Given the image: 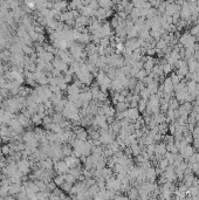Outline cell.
Wrapping results in <instances>:
<instances>
[{
	"label": "cell",
	"instance_id": "1",
	"mask_svg": "<svg viewBox=\"0 0 199 200\" xmlns=\"http://www.w3.org/2000/svg\"><path fill=\"white\" fill-rule=\"evenodd\" d=\"M125 118L130 119V121H137L139 118V111L137 108H128L124 111Z\"/></svg>",
	"mask_w": 199,
	"mask_h": 200
},
{
	"label": "cell",
	"instance_id": "2",
	"mask_svg": "<svg viewBox=\"0 0 199 200\" xmlns=\"http://www.w3.org/2000/svg\"><path fill=\"white\" fill-rule=\"evenodd\" d=\"M196 149L192 146V145H190V144H187V145L185 146V148H183V149H180L179 150V154L182 156V157L183 158H185V159H189L190 157H191V156L196 152L194 151Z\"/></svg>",
	"mask_w": 199,
	"mask_h": 200
},
{
	"label": "cell",
	"instance_id": "3",
	"mask_svg": "<svg viewBox=\"0 0 199 200\" xmlns=\"http://www.w3.org/2000/svg\"><path fill=\"white\" fill-rule=\"evenodd\" d=\"M166 145H165V143L161 142V143H157L156 144V150H155V154L157 156L158 158H162V156H165L166 153Z\"/></svg>",
	"mask_w": 199,
	"mask_h": 200
},
{
	"label": "cell",
	"instance_id": "4",
	"mask_svg": "<svg viewBox=\"0 0 199 200\" xmlns=\"http://www.w3.org/2000/svg\"><path fill=\"white\" fill-rule=\"evenodd\" d=\"M187 61V69H189V73H196L197 72V68L199 67V63L196 61L194 58H191Z\"/></svg>",
	"mask_w": 199,
	"mask_h": 200
},
{
	"label": "cell",
	"instance_id": "5",
	"mask_svg": "<svg viewBox=\"0 0 199 200\" xmlns=\"http://www.w3.org/2000/svg\"><path fill=\"white\" fill-rule=\"evenodd\" d=\"M147 105H148V101H144V99H139L138 102V105H137V109L139 113H144V111L147 110Z\"/></svg>",
	"mask_w": 199,
	"mask_h": 200
},
{
	"label": "cell",
	"instance_id": "6",
	"mask_svg": "<svg viewBox=\"0 0 199 200\" xmlns=\"http://www.w3.org/2000/svg\"><path fill=\"white\" fill-rule=\"evenodd\" d=\"M139 95H141V98H142V99H144V101H148V99L150 98V96H151V93L148 90V88H144L143 90H141Z\"/></svg>",
	"mask_w": 199,
	"mask_h": 200
},
{
	"label": "cell",
	"instance_id": "7",
	"mask_svg": "<svg viewBox=\"0 0 199 200\" xmlns=\"http://www.w3.org/2000/svg\"><path fill=\"white\" fill-rule=\"evenodd\" d=\"M148 75H149V74H148V72H147L145 69H141V70L137 73V75H136L135 77H136L137 80H139V81H143Z\"/></svg>",
	"mask_w": 199,
	"mask_h": 200
},
{
	"label": "cell",
	"instance_id": "8",
	"mask_svg": "<svg viewBox=\"0 0 199 200\" xmlns=\"http://www.w3.org/2000/svg\"><path fill=\"white\" fill-rule=\"evenodd\" d=\"M170 80H171V82H172V84H173L174 87H176L177 84H179V83L182 82V80L179 79V76L177 75V74H174V73L170 75Z\"/></svg>",
	"mask_w": 199,
	"mask_h": 200
},
{
	"label": "cell",
	"instance_id": "9",
	"mask_svg": "<svg viewBox=\"0 0 199 200\" xmlns=\"http://www.w3.org/2000/svg\"><path fill=\"white\" fill-rule=\"evenodd\" d=\"M162 67H163V73H164V75H168V74L171 73V70H172V66L169 64L168 62L165 63V64H163Z\"/></svg>",
	"mask_w": 199,
	"mask_h": 200
},
{
	"label": "cell",
	"instance_id": "10",
	"mask_svg": "<svg viewBox=\"0 0 199 200\" xmlns=\"http://www.w3.org/2000/svg\"><path fill=\"white\" fill-rule=\"evenodd\" d=\"M168 165H169V162H168L166 158H162V159L159 160V169H162V170H166Z\"/></svg>",
	"mask_w": 199,
	"mask_h": 200
}]
</instances>
